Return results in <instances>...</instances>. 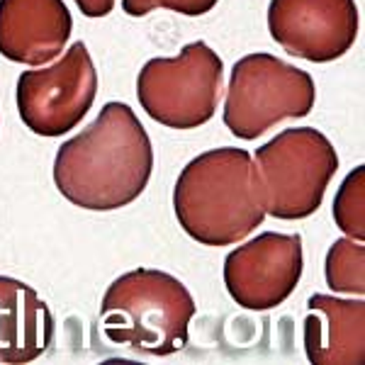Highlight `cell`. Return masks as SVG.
<instances>
[{
	"label": "cell",
	"instance_id": "obj_14",
	"mask_svg": "<svg viewBox=\"0 0 365 365\" xmlns=\"http://www.w3.org/2000/svg\"><path fill=\"white\" fill-rule=\"evenodd\" d=\"M334 222L351 239H365V166H358L341 182L334 197Z\"/></svg>",
	"mask_w": 365,
	"mask_h": 365
},
{
	"label": "cell",
	"instance_id": "obj_1",
	"mask_svg": "<svg viewBox=\"0 0 365 365\" xmlns=\"http://www.w3.org/2000/svg\"><path fill=\"white\" fill-rule=\"evenodd\" d=\"M154 149L144 125L125 103L100 115L56 151L54 182L71 205L93 212L127 207L149 185Z\"/></svg>",
	"mask_w": 365,
	"mask_h": 365
},
{
	"label": "cell",
	"instance_id": "obj_4",
	"mask_svg": "<svg viewBox=\"0 0 365 365\" xmlns=\"http://www.w3.org/2000/svg\"><path fill=\"white\" fill-rule=\"evenodd\" d=\"M266 215L295 222L314 215L324 202L329 180L339 170V156L319 129H285L256 149Z\"/></svg>",
	"mask_w": 365,
	"mask_h": 365
},
{
	"label": "cell",
	"instance_id": "obj_15",
	"mask_svg": "<svg viewBox=\"0 0 365 365\" xmlns=\"http://www.w3.org/2000/svg\"><path fill=\"white\" fill-rule=\"evenodd\" d=\"M217 3L220 0H122V10L129 17H144L156 8H166L187 17H200L210 13Z\"/></svg>",
	"mask_w": 365,
	"mask_h": 365
},
{
	"label": "cell",
	"instance_id": "obj_10",
	"mask_svg": "<svg viewBox=\"0 0 365 365\" xmlns=\"http://www.w3.org/2000/svg\"><path fill=\"white\" fill-rule=\"evenodd\" d=\"M73 32L63 0H0V54L25 66L54 61Z\"/></svg>",
	"mask_w": 365,
	"mask_h": 365
},
{
	"label": "cell",
	"instance_id": "obj_6",
	"mask_svg": "<svg viewBox=\"0 0 365 365\" xmlns=\"http://www.w3.org/2000/svg\"><path fill=\"white\" fill-rule=\"evenodd\" d=\"M225 63L205 42L173 58H151L137 78L141 110L170 129H197L215 117L225 91Z\"/></svg>",
	"mask_w": 365,
	"mask_h": 365
},
{
	"label": "cell",
	"instance_id": "obj_5",
	"mask_svg": "<svg viewBox=\"0 0 365 365\" xmlns=\"http://www.w3.org/2000/svg\"><path fill=\"white\" fill-rule=\"evenodd\" d=\"M314 100L307 71L258 51L234 63L222 117L234 137L253 141L280 122L307 117Z\"/></svg>",
	"mask_w": 365,
	"mask_h": 365
},
{
	"label": "cell",
	"instance_id": "obj_2",
	"mask_svg": "<svg viewBox=\"0 0 365 365\" xmlns=\"http://www.w3.org/2000/svg\"><path fill=\"white\" fill-rule=\"evenodd\" d=\"M173 207L182 232L202 246H232L266 220L261 178L246 149L205 151L180 170Z\"/></svg>",
	"mask_w": 365,
	"mask_h": 365
},
{
	"label": "cell",
	"instance_id": "obj_12",
	"mask_svg": "<svg viewBox=\"0 0 365 365\" xmlns=\"http://www.w3.org/2000/svg\"><path fill=\"white\" fill-rule=\"evenodd\" d=\"M54 341V317L37 290L0 275V363H32Z\"/></svg>",
	"mask_w": 365,
	"mask_h": 365
},
{
	"label": "cell",
	"instance_id": "obj_7",
	"mask_svg": "<svg viewBox=\"0 0 365 365\" xmlns=\"http://www.w3.org/2000/svg\"><path fill=\"white\" fill-rule=\"evenodd\" d=\"M98 96V71L83 42L71 44L51 66L22 71L17 110L39 137H63L83 122Z\"/></svg>",
	"mask_w": 365,
	"mask_h": 365
},
{
	"label": "cell",
	"instance_id": "obj_16",
	"mask_svg": "<svg viewBox=\"0 0 365 365\" xmlns=\"http://www.w3.org/2000/svg\"><path fill=\"white\" fill-rule=\"evenodd\" d=\"M117 0H76L78 10L83 13L86 17H105L113 13Z\"/></svg>",
	"mask_w": 365,
	"mask_h": 365
},
{
	"label": "cell",
	"instance_id": "obj_8",
	"mask_svg": "<svg viewBox=\"0 0 365 365\" xmlns=\"http://www.w3.org/2000/svg\"><path fill=\"white\" fill-rule=\"evenodd\" d=\"M299 234L263 232L225 258L227 292L244 309L266 312L285 302L302 278Z\"/></svg>",
	"mask_w": 365,
	"mask_h": 365
},
{
	"label": "cell",
	"instance_id": "obj_11",
	"mask_svg": "<svg viewBox=\"0 0 365 365\" xmlns=\"http://www.w3.org/2000/svg\"><path fill=\"white\" fill-rule=\"evenodd\" d=\"M304 353L314 365H361L365 361V302L312 295L304 317Z\"/></svg>",
	"mask_w": 365,
	"mask_h": 365
},
{
	"label": "cell",
	"instance_id": "obj_13",
	"mask_svg": "<svg viewBox=\"0 0 365 365\" xmlns=\"http://www.w3.org/2000/svg\"><path fill=\"white\" fill-rule=\"evenodd\" d=\"M324 278L334 292L353 297L365 295V249L363 241L336 239L324 261Z\"/></svg>",
	"mask_w": 365,
	"mask_h": 365
},
{
	"label": "cell",
	"instance_id": "obj_3",
	"mask_svg": "<svg viewBox=\"0 0 365 365\" xmlns=\"http://www.w3.org/2000/svg\"><path fill=\"white\" fill-rule=\"evenodd\" d=\"M195 312V299L178 278L163 270L137 268L108 287L100 322L113 344L149 356H173L187 346Z\"/></svg>",
	"mask_w": 365,
	"mask_h": 365
},
{
	"label": "cell",
	"instance_id": "obj_9",
	"mask_svg": "<svg viewBox=\"0 0 365 365\" xmlns=\"http://www.w3.org/2000/svg\"><path fill=\"white\" fill-rule=\"evenodd\" d=\"M356 0H270L268 29L290 56L312 63L336 61L356 44Z\"/></svg>",
	"mask_w": 365,
	"mask_h": 365
}]
</instances>
